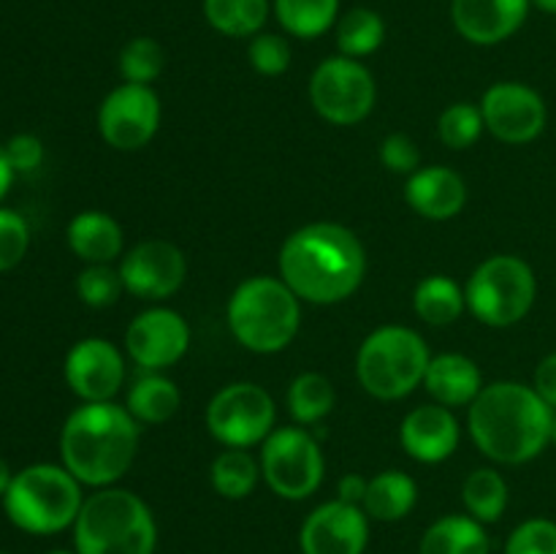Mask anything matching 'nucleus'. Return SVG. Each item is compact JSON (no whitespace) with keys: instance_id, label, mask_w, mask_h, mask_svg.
<instances>
[{"instance_id":"obj_35","label":"nucleus","mask_w":556,"mask_h":554,"mask_svg":"<svg viewBox=\"0 0 556 554\" xmlns=\"http://www.w3.org/2000/svg\"><path fill=\"white\" fill-rule=\"evenodd\" d=\"M125 291V282L119 269L109 264H90L79 277H76V293L87 307H112Z\"/></svg>"},{"instance_id":"obj_38","label":"nucleus","mask_w":556,"mask_h":554,"mask_svg":"<svg viewBox=\"0 0 556 554\" xmlns=\"http://www.w3.org/2000/svg\"><path fill=\"white\" fill-rule=\"evenodd\" d=\"M30 231L25 217L11 210H0V272L14 269L27 253Z\"/></svg>"},{"instance_id":"obj_26","label":"nucleus","mask_w":556,"mask_h":554,"mask_svg":"<svg viewBox=\"0 0 556 554\" xmlns=\"http://www.w3.org/2000/svg\"><path fill=\"white\" fill-rule=\"evenodd\" d=\"M413 304H416V313L424 324L448 326L459 320V315L465 313L467 299L465 291L451 277L432 275L418 282Z\"/></svg>"},{"instance_id":"obj_4","label":"nucleus","mask_w":556,"mask_h":554,"mask_svg":"<svg viewBox=\"0 0 556 554\" xmlns=\"http://www.w3.org/2000/svg\"><path fill=\"white\" fill-rule=\"evenodd\" d=\"M155 516L139 494L103 487L81 503L74 521L79 554H155Z\"/></svg>"},{"instance_id":"obj_25","label":"nucleus","mask_w":556,"mask_h":554,"mask_svg":"<svg viewBox=\"0 0 556 554\" xmlns=\"http://www.w3.org/2000/svg\"><path fill=\"white\" fill-rule=\"evenodd\" d=\"M179 402H182V394H179L177 383L168 380L166 375L150 373L136 378L125 407L139 424H166L179 411Z\"/></svg>"},{"instance_id":"obj_45","label":"nucleus","mask_w":556,"mask_h":554,"mask_svg":"<svg viewBox=\"0 0 556 554\" xmlns=\"http://www.w3.org/2000/svg\"><path fill=\"white\" fill-rule=\"evenodd\" d=\"M532 5H538V9L546 11V14L556 16V0H532Z\"/></svg>"},{"instance_id":"obj_15","label":"nucleus","mask_w":556,"mask_h":554,"mask_svg":"<svg viewBox=\"0 0 556 554\" xmlns=\"http://www.w3.org/2000/svg\"><path fill=\"white\" fill-rule=\"evenodd\" d=\"M188 275V261L177 244L166 239H147L119 264V277L125 282V291L139 299H166L179 291Z\"/></svg>"},{"instance_id":"obj_41","label":"nucleus","mask_w":556,"mask_h":554,"mask_svg":"<svg viewBox=\"0 0 556 554\" xmlns=\"http://www.w3.org/2000/svg\"><path fill=\"white\" fill-rule=\"evenodd\" d=\"M532 389L556 413V353H548L546 358H541V364L535 369V380H532Z\"/></svg>"},{"instance_id":"obj_22","label":"nucleus","mask_w":556,"mask_h":554,"mask_svg":"<svg viewBox=\"0 0 556 554\" xmlns=\"http://www.w3.org/2000/svg\"><path fill=\"white\" fill-rule=\"evenodd\" d=\"M68 244L87 264H112L123 255V228L106 212H79L68 223Z\"/></svg>"},{"instance_id":"obj_36","label":"nucleus","mask_w":556,"mask_h":554,"mask_svg":"<svg viewBox=\"0 0 556 554\" xmlns=\"http://www.w3.org/2000/svg\"><path fill=\"white\" fill-rule=\"evenodd\" d=\"M503 554H556V521L543 516L521 521L505 541Z\"/></svg>"},{"instance_id":"obj_42","label":"nucleus","mask_w":556,"mask_h":554,"mask_svg":"<svg viewBox=\"0 0 556 554\" xmlns=\"http://www.w3.org/2000/svg\"><path fill=\"white\" fill-rule=\"evenodd\" d=\"M367 478L358 476V473H348V476L340 478V487H337V494L342 503H351V505H362L364 503V494H367Z\"/></svg>"},{"instance_id":"obj_47","label":"nucleus","mask_w":556,"mask_h":554,"mask_svg":"<svg viewBox=\"0 0 556 554\" xmlns=\"http://www.w3.org/2000/svg\"><path fill=\"white\" fill-rule=\"evenodd\" d=\"M552 443L556 445V413H554V427H552Z\"/></svg>"},{"instance_id":"obj_40","label":"nucleus","mask_w":556,"mask_h":554,"mask_svg":"<svg viewBox=\"0 0 556 554\" xmlns=\"http://www.w3.org/2000/svg\"><path fill=\"white\" fill-rule=\"evenodd\" d=\"M5 155H9V163L14 172H36L43 161V144L33 134H16L5 144Z\"/></svg>"},{"instance_id":"obj_18","label":"nucleus","mask_w":556,"mask_h":554,"mask_svg":"<svg viewBox=\"0 0 556 554\" xmlns=\"http://www.w3.org/2000/svg\"><path fill=\"white\" fill-rule=\"evenodd\" d=\"M532 0H454L451 20L462 38L478 47L508 41L530 14Z\"/></svg>"},{"instance_id":"obj_6","label":"nucleus","mask_w":556,"mask_h":554,"mask_svg":"<svg viewBox=\"0 0 556 554\" xmlns=\"http://www.w3.org/2000/svg\"><path fill=\"white\" fill-rule=\"evenodd\" d=\"M81 503V483L65 467L47 462L14 473L3 494L9 519L30 536H54L74 527Z\"/></svg>"},{"instance_id":"obj_12","label":"nucleus","mask_w":556,"mask_h":554,"mask_svg":"<svg viewBox=\"0 0 556 554\" xmlns=\"http://www.w3.org/2000/svg\"><path fill=\"white\" fill-rule=\"evenodd\" d=\"M157 128H161V98L150 85L123 81L103 98L98 109V130L114 150H141L150 144Z\"/></svg>"},{"instance_id":"obj_44","label":"nucleus","mask_w":556,"mask_h":554,"mask_svg":"<svg viewBox=\"0 0 556 554\" xmlns=\"http://www.w3.org/2000/svg\"><path fill=\"white\" fill-rule=\"evenodd\" d=\"M11 478H14V473H11L9 462H5V459H0V498H3V494L9 492V487H11Z\"/></svg>"},{"instance_id":"obj_14","label":"nucleus","mask_w":556,"mask_h":554,"mask_svg":"<svg viewBox=\"0 0 556 554\" xmlns=\"http://www.w3.org/2000/svg\"><path fill=\"white\" fill-rule=\"evenodd\" d=\"M125 348L141 369L161 373L188 353L190 326L177 310H144L130 320L128 331H125Z\"/></svg>"},{"instance_id":"obj_8","label":"nucleus","mask_w":556,"mask_h":554,"mask_svg":"<svg viewBox=\"0 0 556 554\" xmlns=\"http://www.w3.org/2000/svg\"><path fill=\"white\" fill-rule=\"evenodd\" d=\"M535 272L519 255H492L472 272L465 288L467 310L494 329L519 324L535 304Z\"/></svg>"},{"instance_id":"obj_24","label":"nucleus","mask_w":556,"mask_h":554,"mask_svg":"<svg viewBox=\"0 0 556 554\" xmlns=\"http://www.w3.org/2000/svg\"><path fill=\"white\" fill-rule=\"evenodd\" d=\"M416 500L418 487L407 473L383 470L375 478H369L362 508L367 511L369 519L400 521L416 508Z\"/></svg>"},{"instance_id":"obj_13","label":"nucleus","mask_w":556,"mask_h":554,"mask_svg":"<svg viewBox=\"0 0 556 554\" xmlns=\"http://www.w3.org/2000/svg\"><path fill=\"white\" fill-rule=\"evenodd\" d=\"M483 125L505 144H527L546 128V103L541 92L521 81H497L483 92Z\"/></svg>"},{"instance_id":"obj_11","label":"nucleus","mask_w":556,"mask_h":554,"mask_svg":"<svg viewBox=\"0 0 556 554\" xmlns=\"http://www.w3.org/2000/svg\"><path fill=\"white\" fill-rule=\"evenodd\" d=\"M375 79L358 60L337 54L324 60L309 79V101L315 112L334 125H356L372 112Z\"/></svg>"},{"instance_id":"obj_30","label":"nucleus","mask_w":556,"mask_h":554,"mask_svg":"<svg viewBox=\"0 0 556 554\" xmlns=\"http://www.w3.org/2000/svg\"><path fill=\"white\" fill-rule=\"evenodd\" d=\"M386 38V22L378 11L372 9H358L345 11L337 20V47L345 58H367V54L378 52L380 43Z\"/></svg>"},{"instance_id":"obj_27","label":"nucleus","mask_w":556,"mask_h":554,"mask_svg":"<svg viewBox=\"0 0 556 554\" xmlns=\"http://www.w3.org/2000/svg\"><path fill=\"white\" fill-rule=\"evenodd\" d=\"M204 16L228 38H253L269 16V0H204Z\"/></svg>"},{"instance_id":"obj_5","label":"nucleus","mask_w":556,"mask_h":554,"mask_svg":"<svg viewBox=\"0 0 556 554\" xmlns=\"http://www.w3.org/2000/svg\"><path fill=\"white\" fill-rule=\"evenodd\" d=\"M228 326L248 351L277 353L299 335L302 304L286 280L269 275L248 277L228 299Z\"/></svg>"},{"instance_id":"obj_23","label":"nucleus","mask_w":556,"mask_h":554,"mask_svg":"<svg viewBox=\"0 0 556 554\" xmlns=\"http://www.w3.org/2000/svg\"><path fill=\"white\" fill-rule=\"evenodd\" d=\"M486 527L470 514H448L440 516L421 538L418 554H489Z\"/></svg>"},{"instance_id":"obj_19","label":"nucleus","mask_w":556,"mask_h":554,"mask_svg":"<svg viewBox=\"0 0 556 554\" xmlns=\"http://www.w3.org/2000/svg\"><path fill=\"white\" fill-rule=\"evenodd\" d=\"M402 449L424 465L448 459L459 445V421L445 405H421L405 416L400 427Z\"/></svg>"},{"instance_id":"obj_20","label":"nucleus","mask_w":556,"mask_h":554,"mask_svg":"<svg viewBox=\"0 0 556 554\" xmlns=\"http://www.w3.org/2000/svg\"><path fill=\"white\" fill-rule=\"evenodd\" d=\"M405 199L427 221H448L465 206L467 188L454 168L427 166L407 177Z\"/></svg>"},{"instance_id":"obj_1","label":"nucleus","mask_w":556,"mask_h":554,"mask_svg":"<svg viewBox=\"0 0 556 554\" xmlns=\"http://www.w3.org/2000/svg\"><path fill=\"white\" fill-rule=\"evenodd\" d=\"M280 275L304 302L337 304L362 286L367 253L351 228L340 223H309L282 244Z\"/></svg>"},{"instance_id":"obj_9","label":"nucleus","mask_w":556,"mask_h":554,"mask_svg":"<svg viewBox=\"0 0 556 554\" xmlns=\"http://www.w3.org/2000/svg\"><path fill=\"white\" fill-rule=\"evenodd\" d=\"M277 407L269 391L250 380L228 383L206 405V429L226 449H250L275 432Z\"/></svg>"},{"instance_id":"obj_37","label":"nucleus","mask_w":556,"mask_h":554,"mask_svg":"<svg viewBox=\"0 0 556 554\" xmlns=\"http://www.w3.org/2000/svg\"><path fill=\"white\" fill-rule=\"evenodd\" d=\"M250 65L264 76L286 74L291 65V43L277 33H258L248 47Z\"/></svg>"},{"instance_id":"obj_21","label":"nucleus","mask_w":556,"mask_h":554,"mask_svg":"<svg viewBox=\"0 0 556 554\" xmlns=\"http://www.w3.org/2000/svg\"><path fill=\"white\" fill-rule=\"evenodd\" d=\"M424 386L438 405L462 407L472 405L483 389V378L478 364L465 353H440L429 362Z\"/></svg>"},{"instance_id":"obj_7","label":"nucleus","mask_w":556,"mask_h":554,"mask_svg":"<svg viewBox=\"0 0 556 554\" xmlns=\"http://www.w3.org/2000/svg\"><path fill=\"white\" fill-rule=\"evenodd\" d=\"M429 362L432 356L418 331L380 326L358 348L356 375L364 391L378 400H402L424 383Z\"/></svg>"},{"instance_id":"obj_3","label":"nucleus","mask_w":556,"mask_h":554,"mask_svg":"<svg viewBox=\"0 0 556 554\" xmlns=\"http://www.w3.org/2000/svg\"><path fill=\"white\" fill-rule=\"evenodd\" d=\"M139 451V421L114 402H85L63 424V467L87 487H112L130 470Z\"/></svg>"},{"instance_id":"obj_34","label":"nucleus","mask_w":556,"mask_h":554,"mask_svg":"<svg viewBox=\"0 0 556 554\" xmlns=\"http://www.w3.org/2000/svg\"><path fill=\"white\" fill-rule=\"evenodd\" d=\"M483 130H486V125H483L481 106H476V103H451V106L440 114V141H443L445 147H451V150H467V147H472L481 139Z\"/></svg>"},{"instance_id":"obj_46","label":"nucleus","mask_w":556,"mask_h":554,"mask_svg":"<svg viewBox=\"0 0 556 554\" xmlns=\"http://www.w3.org/2000/svg\"><path fill=\"white\" fill-rule=\"evenodd\" d=\"M47 554H79V552H76V549L74 552H68V549H54V552H47Z\"/></svg>"},{"instance_id":"obj_48","label":"nucleus","mask_w":556,"mask_h":554,"mask_svg":"<svg viewBox=\"0 0 556 554\" xmlns=\"http://www.w3.org/2000/svg\"><path fill=\"white\" fill-rule=\"evenodd\" d=\"M0 554H3V552H0Z\"/></svg>"},{"instance_id":"obj_32","label":"nucleus","mask_w":556,"mask_h":554,"mask_svg":"<svg viewBox=\"0 0 556 554\" xmlns=\"http://www.w3.org/2000/svg\"><path fill=\"white\" fill-rule=\"evenodd\" d=\"M334 386L320 373H304L288 389V411L299 424H318L334 411Z\"/></svg>"},{"instance_id":"obj_2","label":"nucleus","mask_w":556,"mask_h":554,"mask_svg":"<svg viewBox=\"0 0 556 554\" xmlns=\"http://www.w3.org/2000/svg\"><path fill=\"white\" fill-rule=\"evenodd\" d=\"M467 427L483 456L500 465H525L552 443L554 411L532 386L497 380L472 400Z\"/></svg>"},{"instance_id":"obj_28","label":"nucleus","mask_w":556,"mask_h":554,"mask_svg":"<svg viewBox=\"0 0 556 554\" xmlns=\"http://www.w3.org/2000/svg\"><path fill=\"white\" fill-rule=\"evenodd\" d=\"M282 30L296 38H318L337 25L340 0H275Z\"/></svg>"},{"instance_id":"obj_33","label":"nucleus","mask_w":556,"mask_h":554,"mask_svg":"<svg viewBox=\"0 0 556 554\" xmlns=\"http://www.w3.org/2000/svg\"><path fill=\"white\" fill-rule=\"evenodd\" d=\"M163 65H166V52L150 36L134 38L119 52V74L130 85H150L163 74Z\"/></svg>"},{"instance_id":"obj_10","label":"nucleus","mask_w":556,"mask_h":554,"mask_svg":"<svg viewBox=\"0 0 556 554\" xmlns=\"http://www.w3.org/2000/svg\"><path fill=\"white\" fill-rule=\"evenodd\" d=\"M324 473V451L307 429L280 427L264 440L261 476L282 500H307L318 492Z\"/></svg>"},{"instance_id":"obj_39","label":"nucleus","mask_w":556,"mask_h":554,"mask_svg":"<svg viewBox=\"0 0 556 554\" xmlns=\"http://www.w3.org/2000/svg\"><path fill=\"white\" fill-rule=\"evenodd\" d=\"M380 163L394 174H407L421 168V152H418L416 141L405 134H391L386 136L380 144Z\"/></svg>"},{"instance_id":"obj_31","label":"nucleus","mask_w":556,"mask_h":554,"mask_svg":"<svg viewBox=\"0 0 556 554\" xmlns=\"http://www.w3.org/2000/svg\"><path fill=\"white\" fill-rule=\"evenodd\" d=\"M261 465L248 449H226L212 462V487L226 500H244L258 483Z\"/></svg>"},{"instance_id":"obj_29","label":"nucleus","mask_w":556,"mask_h":554,"mask_svg":"<svg viewBox=\"0 0 556 554\" xmlns=\"http://www.w3.org/2000/svg\"><path fill=\"white\" fill-rule=\"evenodd\" d=\"M462 500L472 519H478L481 525H492V521L503 519L505 508H508V483L492 467H478L465 478Z\"/></svg>"},{"instance_id":"obj_16","label":"nucleus","mask_w":556,"mask_h":554,"mask_svg":"<svg viewBox=\"0 0 556 554\" xmlns=\"http://www.w3.org/2000/svg\"><path fill=\"white\" fill-rule=\"evenodd\" d=\"M369 543L367 511L362 505L329 500L304 519L299 532L302 554H364Z\"/></svg>"},{"instance_id":"obj_17","label":"nucleus","mask_w":556,"mask_h":554,"mask_svg":"<svg viewBox=\"0 0 556 554\" xmlns=\"http://www.w3.org/2000/svg\"><path fill=\"white\" fill-rule=\"evenodd\" d=\"M65 380L81 402H112L125 380L123 353L103 337L79 340L65 356Z\"/></svg>"},{"instance_id":"obj_43","label":"nucleus","mask_w":556,"mask_h":554,"mask_svg":"<svg viewBox=\"0 0 556 554\" xmlns=\"http://www.w3.org/2000/svg\"><path fill=\"white\" fill-rule=\"evenodd\" d=\"M14 168H11L9 163V155H5V144H0V199L5 196V190H9L11 179H14Z\"/></svg>"}]
</instances>
